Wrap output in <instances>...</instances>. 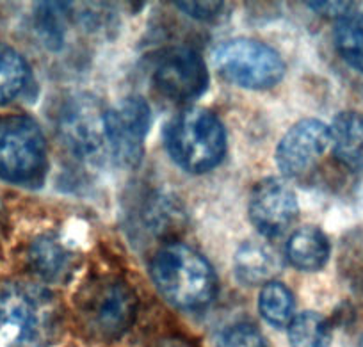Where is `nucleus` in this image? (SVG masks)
I'll return each mask as SVG.
<instances>
[{"label": "nucleus", "mask_w": 363, "mask_h": 347, "mask_svg": "<svg viewBox=\"0 0 363 347\" xmlns=\"http://www.w3.org/2000/svg\"><path fill=\"white\" fill-rule=\"evenodd\" d=\"M219 73L246 89H271L285 75V62L274 48L258 40L239 38L223 43L216 50Z\"/></svg>", "instance_id": "423d86ee"}, {"label": "nucleus", "mask_w": 363, "mask_h": 347, "mask_svg": "<svg viewBox=\"0 0 363 347\" xmlns=\"http://www.w3.org/2000/svg\"><path fill=\"white\" fill-rule=\"evenodd\" d=\"M62 308L45 287L0 283V346L48 347L61 333Z\"/></svg>", "instance_id": "f257e3e1"}, {"label": "nucleus", "mask_w": 363, "mask_h": 347, "mask_svg": "<svg viewBox=\"0 0 363 347\" xmlns=\"http://www.w3.org/2000/svg\"><path fill=\"white\" fill-rule=\"evenodd\" d=\"M278 271V258L271 248L262 243H246L235 255L237 278L246 285L271 282Z\"/></svg>", "instance_id": "2eb2a0df"}, {"label": "nucleus", "mask_w": 363, "mask_h": 347, "mask_svg": "<svg viewBox=\"0 0 363 347\" xmlns=\"http://www.w3.org/2000/svg\"><path fill=\"white\" fill-rule=\"evenodd\" d=\"M150 276L164 299L180 310L207 307L218 292V278L207 258L180 243L157 251Z\"/></svg>", "instance_id": "f03ea898"}, {"label": "nucleus", "mask_w": 363, "mask_h": 347, "mask_svg": "<svg viewBox=\"0 0 363 347\" xmlns=\"http://www.w3.org/2000/svg\"><path fill=\"white\" fill-rule=\"evenodd\" d=\"M29 264L40 278L62 283L75 272L77 257L57 237L40 236L29 248Z\"/></svg>", "instance_id": "f8f14e48"}, {"label": "nucleus", "mask_w": 363, "mask_h": 347, "mask_svg": "<svg viewBox=\"0 0 363 347\" xmlns=\"http://www.w3.org/2000/svg\"><path fill=\"white\" fill-rule=\"evenodd\" d=\"M152 79L162 97L184 104L207 91L208 70L196 50L189 47H171L155 59Z\"/></svg>", "instance_id": "6e6552de"}, {"label": "nucleus", "mask_w": 363, "mask_h": 347, "mask_svg": "<svg viewBox=\"0 0 363 347\" xmlns=\"http://www.w3.org/2000/svg\"><path fill=\"white\" fill-rule=\"evenodd\" d=\"M258 310L264 321L274 328H284L292 321L294 312V297L287 285L281 282H269L262 289L258 297Z\"/></svg>", "instance_id": "6ab92c4d"}, {"label": "nucleus", "mask_w": 363, "mask_h": 347, "mask_svg": "<svg viewBox=\"0 0 363 347\" xmlns=\"http://www.w3.org/2000/svg\"><path fill=\"white\" fill-rule=\"evenodd\" d=\"M310 9L317 13V15L328 16V18H345L351 15L352 4L351 2H308Z\"/></svg>", "instance_id": "5701e85b"}, {"label": "nucleus", "mask_w": 363, "mask_h": 347, "mask_svg": "<svg viewBox=\"0 0 363 347\" xmlns=\"http://www.w3.org/2000/svg\"><path fill=\"white\" fill-rule=\"evenodd\" d=\"M4 226H6V206L4 203L0 202V233H2Z\"/></svg>", "instance_id": "393cba45"}, {"label": "nucleus", "mask_w": 363, "mask_h": 347, "mask_svg": "<svg viewBox=\"0 0 363 347\" xmlns=\"http://www.w3.org/2000/svg\"><path fill=\"white\" fill-rule=\"evenodd\" d=\"M330 146L338 163L351 171H363V114L344 111L330 127Z\"/></svg>", "instance_id": "ddd939ff"}, {"label": "nucleus", "mask_w": 363, "mask_h": 347, "mask_svg": "<svg viewBox=\"0 0 363 347\" xmlns=\"http://www.w3.org/2000/svg\"><path fill=\"white\" fill-rule=\"evenodd\" d=\"M166 146L171 159L189 173H205L226 153V132L221 120L207 109H187L169 121Z\"/></svg>", "instance_id": "7ed1b4c3"}, {"label": "nucleus", "mask_w": 363, "mask_h": 347, "mask_svg": "<svg viewBox=\"0 0 363 347\" xmlns=\"http://www.w3.org/2000/svg\"><path fill=\"white\" fill-rule=\"evenodd\" d=\"M331 338V324L317 312H303L289 322L292 347H330Z\"/></svg>", "instance_id": "f3484780"}, {"label": "nucleus", "mask_w": 363, "mask_h": 347, "mask_svg": "<svg viewBox=\"0 0 363 347\" xmlns=\"http://www.w3.org/2000/svg\"><path fill=\"white\" fill-rule=\"evenodd\" d=\"M250 217L264 237L284 236L298 217L294 191L280 178L258 182L250 198Z\"/></svg>", "instance_id": "9d476101"}, {"label": "nucleus", "mask_w": 363, "mask_h": 347, "mask_svg": "<svg viewBox=\"0 0 363 347\" xmlns=\"http://www.w3.org/2000/svg\"><path fill=\"white\" fill-rule=\"evenodd\" d=\"M333 40L338 55L351 68L363 73V15H349L338 20Z\"/></svg>", "instance_id": "a211bd4d"}, {"label": "nucleus", "mask_w": 363, "mask_h": 347, "mask_svg": "<svg viewBox=\"0 0 363 347\" xmlns=\"http://www.w3.org/2000/svg\"><path fill=\"white\" fill-rule=\"evenodd\" d=\"M331 246L326 233L317 226L296 230L287 243V257L294 268L305 272H315L326 265Z\"/></svg>", "instance_id": "4468645a"}, {"label": "nucleus", "mask_w": 363, "mask_h": 347, "mask_svg": "<svg viewBox=\"0 0 363 347\" xmlns=\"http://www.w3.org/2000/svg\"><path fill=\"white\" fill-rule=\"evenodd\" d=\"M106 111L91 97H77L61 111L59 131L66 145L84 157H95L106 145Z\"/></svg>", "instance_id": "9b49d317"}, {"label": "nucleus", "mask_w": 363, "mask_h": 347, "mask_svg": "<svg viewBox=\"0 0 363 347\" xmlns=\"http://www.w3.org/2000/svg\"><path fill=\"white\" fill-rule=\"evenodd\" d=\"M47 171V141L27 116L0 120V180L15 185L41 184Z\"/></svg>", "instance_id": "20e7f679"}, {"label": "nucleus", "mask_w": 363, "mask_h": 347, "mask_svg": "<svg viewBox=\"0 0 363 347\" xmlns=\"http://www.w3.org/2000/svg\"><path fill=\"white\" fill-rule=\"evenodd\" d=\"M150 347H194V346L189 342V340L182 338V336H164V338H159Z\"/></svg>", "instance_id": "b1692460"}, {"label": "nucleus", "mask_w": 363, "mask_h": 347, "mask_svg": "<svg viewBox=\"0 0 363 347\" xmlns=\"http://www.w3.org/2000/svg\"><path fill=\"white\" fill-rule=\"evenodd\" d=\"M218 347H267V343L255 326L237 322L219 335Z\"/></svg>", "instance_id": "412c9836"}, {"label": "nucleus", "mask_w": 363, "mask_h": 347, "mask_svg": "<svg viewBox=\"0 0 363 347\" xmlns=\"http://www.w3.org/2000/svg\"><path fill=\"white\" fill-rule=\"evenodd\" d=\"M177 8L196 20H212L221 15V2H177Z\"/></svg>", "instance_id": "4be33fe9"}, {"label": "nucleus", "mask_w": 363, "mask_h": 347, "mask_svg": "<svg viewBox=\"0 0 363 347\" xmlns=\"http://www.w3.org/2000/svg\"><path fill=\"white\" fill-rule=\"evenodd\" d=\"M330 148V127L319 120H301L284 136L277 148V164L289 178L308 173Z\"/></svg>", "instance_id": "1a4fd4ad"}, {"label": "nucleus", "mask_w": 363, "mask_h": 347, "mask_svg": "<svg viewBox=\"0 0 363 347\" xmlns=\"http://www.w3.org/2000/svg\"><path fill=\"white\" fill-rule=\"evenodd\" d=\"M29 79L30 70L23 55L0 41V105L15 101L26 91Z\"/></svg>", "instance_id": "dca6fc26"}, {"label": "nucleus", "mask_w": 363, "mask_h": 347, "mask_svg": "<svg viewBox=\"0 0 363 347\" xmlns=\"http://www.w3.org/2000/svg\"><path fill=\"white\" fill-rule=\"evenodd\" d=\"M68 8L61 2H43L38 6L36 11V27L43 36L45 43L50 45V48H57L61 45L62 33H65V9Z\"/></svg>", "instance_id": "aec40b11"}, {"label": "nucleus", "mask_w": 363, "mask_h": 347, "mask_svg": "<svg viewBox=\"0 0 363 347\" xmlns=\"http://www.w3.org/2000/svg\"><path fill=\"white\" fill-rule=\"evenodd\" d=\"M150 121L152 111L141 97H127L106 111V143L121 166L135 167L141 163Z\"/></svg>", "instance_id": "0eeeda50"}, {"label": "nucleus", "mask_w": 363, "mask_h": 347, "mask_svg": "<svg viewBox=\"0 0 363 347\" xmlns=\"http://www.w3.org/2000/svg\"><path fill=\"white\" fill-rule=\"evenodd\" d=\"M139 301L134 289L118 278L95 280L79 296L84 324L99 338L125 335L138 317Z\"/></svg>", "instance_id": "39448f33"}, {"label": "nucleus", "mask_w": 363, "mask_h": 347, "mask_svg": "<svg viewBox=\"0 0 363 347\" xmlns=\"http://www.w3.org/2000/svg\"><path fill=\"white\" fill-rule=\"evenodd\" d=\"M359 347H363V336H362V340H359Z\"/></svg>", "instance_id": "a878e982"}]
</instances>
